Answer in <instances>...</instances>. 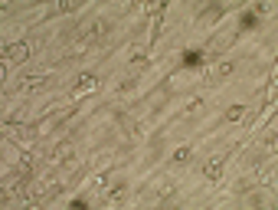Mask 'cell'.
Wrapping results in <instances>:
<instances>
[{
    "label": "cell",
    "instance_id": "cell-1",
    "mask_svg": "<svg viewBox=\"0 0 278 210\" xmlns=\"http://www.w3.org/2000/svg\"><path fill=\"white\" fill-rule=\"evenodd\" d=\"M105 33H108V23H105V20H92L89 23V27H85V43H95V40H102V36Z\"/></svg>",
    "mask_w": 278,
    "mask_h": 210
},
{
    "label": "cell",
    "instance_id": "cell-2",
    "mask_svg": "<svg viewBox=\"0 0 278 210\" xmlns=\"http://www.w3.org/2000/svg\"><path fill=\"white\" fill-rule=\"evenodd\" d=\"M4 53H7L10 63H23V59L30 56V46H27V43H14V46H7Z\"/></svg>",
    "mask_w": 278,
    "mask_h": 210
},
{
    "label": "cell",
    "instance_id": "cell-3",
    "mask_svg": "<svg viewBox=\"0 0 278 210\" xmlns=\"http://www.w3.org/2000/svg\"><path fill=\"white\" fill-rule=\"evenodd\" d=\"M222 171H226V168H222V161H219V158H213V161H206V164H203V177H206V181H219V177H222Z\"/></svg>",
    "mask_w": 278,
    "mask_h": 210
},
{
    "label": "cell",
    "instance_id": "cell-4",
    "mask_svg": "<svg viewBox=\"0 0 278 210\" xmlns=\"http://www.w3.org/2000/svg\"><path fill=\"white\" fill-rule=\"evenodd\" d=\"M232 72H236V63H232V59H226V63H219V66L213 69V76H209V79H213V82H219V79H229Z\"/></svg>",
    "mask_w": 278,
    "mask_h": 210
},
{
    "label": "cell",
    "instance_id": "cell-5",
    "mask_svg": "<svg viewBox=\"0 0 278 210\" xmlns=\"http://www.w3.org/2000/svg\"><path fill=\"white\" fill-rule=\"evenodd\" d=\"M95 89H98V79L89 72V76H82V82L72 89V95H85V92H95Z\"/></svg>",
    "mask_w": 278,
    "mask_h": 210
},
{
    "label": "cell",
    "instance_id": "cell-6",
    "mask_svg": "<svg viewBox=\"0 0 278 210\" xmlns=\"http://www.w3.org/2000/svg\"><path fill=\"white\" fill-rule=\"evenodd\" d=\"M56 158L59 161H72V154H76V148H72V141H63V145H56Z\"/></svg>",
    "mask_w": 278,
    "mask_h": 210
},
{
    "label": "cell",
    "instance_id": "cell-7",
    "mask_svg": "<svg viewBox=\"0 0 278 210\" xmlns=\"http://www.w3.org/2000/svg\"><path fill=\"white\" fill-rule=\"evenodd\" d=\"M190 158H193V148H187V145H183V148H177V151L170 154V161H174V164H187Z\"/></svg>",
    "mask_w": 278,
    "mask_h": 210
},
{
    "label": "cell",
    "instance_id": "cell-8",
    "mask_svg": "<svg viewBox=\"0 0 278 210\" xmlns=\"http://www.w3.org/2000/svg\"><path fill=\"white\" fill-rule=\"evenodd\" d=\"M105 200H108V203H118V200H125V184H115V187H108Z\"/></svg>",
    "mask_w": 278,
    "mask_h": 210
},
{
    "label": "cell",
    "instance_id": "cell-9",
    "mask_svg": "<svg viewBox=\"0 0 278 210\" xmlns=\"http://www.w3.org/2000/svg\"><path fill=\"white\" fill-rule=\"evenodd\" d=\"M222 119L229 122V125H232V122H242V119H245V105H232V109L222 115Z\"/></svg>",
    "mask_w": 278,
    "mask_h": 210
},
{
    "label": "cell",
    "instance_id": "cell-10",
    "mask_svg": "<svg viewBox=\"0 0 278 210\" xmlns=\"http://www.w3.org/2000/svg\"><path fill=\"white\" fill-rule=\"evenodd\" d=\"M125 132L131 135V138H138V135L144 132V122H138V119H125Z\"/></svg>",
    "mask_w": 278,
    "mask_h": 210
},
{
    "label": "cell",
    "instance_id": "cell-11",
    "mask_svg": "<svg viewBox=\"0 0 278 210\" xmlns=\"http://www.w3.org/2000/svg\"><path fill=\"white\" fill-rule=\"evenodd\" d=\"M174 184H170V181H164V184H160V187H157V197H160V200H164V197H174Z\"/></svg>",
    "mask_w": 278,
    "mask_h": 210
},
{
    "label": "cell",
    "instance_id": "cell-12",
    "mask_svg": "<svg viewBox=\"0 0 278 210\" xmlns=\"http://www.w3.org/2000/svg\"><path fill=\"white\" fill-rule=\"evenodd\" d=\"M40 85H43V76H27V82H23V89H40Z\"/></svg>",
    "mask_w": 278,
    "mask_h": 210
}]
</instances>
